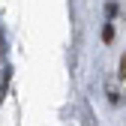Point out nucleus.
I'll return each instance as SVG.
<instances>
[{"label": "nucleus", "instance_id": "f257e3e1", "mask_svg": "<svg viewBox=\"0 0 126 126\" xmlns=\"http://www.w3.org/2000/svg\"><path fill=\"white\" fill-rule=\"evenodd\" d=\"M117 75H120V78H123V81H126V54L120 57V66H117Z\"/></svg>", "mask_w": 126, "mask_h": 126}, {"label": "nucleus", "instance_id": "f03ea898", "mask_svg": "<svg viewBox=\"0 0 126 126\" xmlns=\"http://www.w3.org/2000/svg\"><path fill=\"white\" fill-rule=\"evenodd\" d=\"M6 84H9V69L3 72V81H0V99H3V93H6Z\"/></svg>", "mask_w": 126, "mask_h": 126}, {"label": "nucleus", "instance_id": "7ed1b4c3", "mask_svg": "<svg viewBox=\"0 0 126 126\" xmlns=\"http://www.w3.org/2000/svg\"><path fill=\"white\" fill-rule=\"evenodd\" d=\"M0 51H3V36H0Z\"/></svg>", "mask_w": 126, "mask_h": 126}]
</instances>
